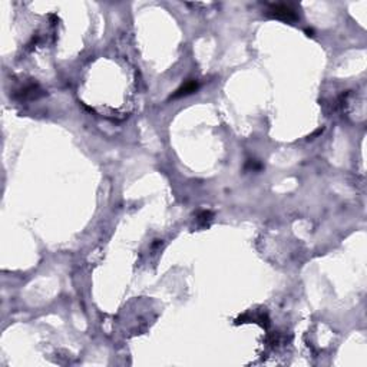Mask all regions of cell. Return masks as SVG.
I'll return each instance as SVG.
<instances>
[{
  "mask_svg": "<svg viewBox=\"0 0 367 367\" xmlns=\"http://www.w3.org/2000/svg\"><path fill=\"white\" fill-rule=\"evenodd\" d=\"M198 88V85H197V82L195 80H189L187 82L184 86H181L174 95H172V98H179V96H185V95H189V93H192V92H195Z\"/></svg>",
  "mask_w": 367,
  "mask_h": 367,
  "instance_id": "7a4b0ae2",
  "label": "cell"
},
{
  "mask_svg": "<svg viewBox=\"0 0 367 367\" xmlns=\"http://www.w3.org/2000/svg\"><path fill=\"white\" fill-rule=\"evenodd\" d=\"M267 13L271 17L284 20V22H296L299 19L296 10L287 4H271Z\"/></svg>",
  "mask_w": 367,
  "mask_h": 367,
  "instance_id": "6da1fadb",
  "label": "cell"
}]
</instances>
